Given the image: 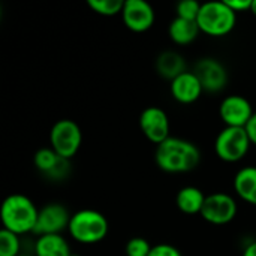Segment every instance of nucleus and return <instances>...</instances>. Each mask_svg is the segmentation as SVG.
<instances>
[{
	"instance_id": "f257e3e1",
	"label": "nucleus",
	"mask_w": 256,
	"mask_h": 256,
	"mask_svg": "<svg viewBox=\"0 0 256 256\" xmlns=\"http://www.w3.org/2000/svg\"><path fill=\"white\" fill-rule=\"evenodd\" d=\"M154 160L156 165L165 172L183 174L194 171L198 166L201 160V152L192 141L170 136L156 146Z\"/></svg>"
},
{
	"instance_id": "f03ea898",
	"label": "nucleus",
	"mask_w": 256,
	"mask_h": 256,
	"mask_svg": "<svg viewBox=\"0 0 256 256\" xmlns=\"http://www.w3.org/2000/svg\"><path fill=\"white\" fill-rule=\"evenodd\" d=\"M39 216V208L34 202L21 194H12L4 198L0 210L3 228L21 236L33 232Z\"/></svg>"
},
{
	"instance_id": "7ed1b4c3",
	"label": "nucleus",
	"mask_w": 256,
	"mask_h": 256,
	"mask_svg": "<svg viewBox=\"0 0 256 256\" xmlns=\"http://www.w3.org/2000/svg\"><path fill=\"white\" fill-rule=\"evenodd\" d=\"M68 231L75 242L81 244H94L106 237L110 224L102 213L86 208L72 214Z\"/></svg>"
},
{
	"instance_id": "20e7f679",
	"label": "nucleus",
	"mask_w": 256,
	"mask_h": 256,
	"mask_svg": "<svg viewBox=\"0 0 256 256\" xmlns=\"http://www.w3.org/2000/svg\"><path fill=\"white\" fill-rule=\"evenodd\" d=\"M237 21V12H234L225 0H212L201 4L196 22L200 30L210 36L228 34Z\"/></svg>"
},
{
	"instance_id": "39448f33",
	"label": "nucleus",
	"mask_w": 256,
	"mask_h": 256,
	"mask_svg": "<svg viewBox=\"0 0 256 256\" xmlns=\"http://www.w3.org/2000/svg\"><path fill=\"white\" fill-rule=\"evenodd\" d=\"M51 148L62 158L70 160L81 147L82 132L76 122L70 118H62L56 122L50 132Z\"/></svg>"
},
{
	"instance_id": "423d86ee",
	"label": "nucleus",
	"mask_w": 256,
	"mask_h": 256,
	"mask_svg": "<svg viewBox=\"0 0 256 256\" xmlns=\"http://www.w3.org/2000/svg\"><path fill=\"white\" fill-rule=\"evenodd\" d=\"M250 138L246 132V128H231L225 126L214 141L216 154L225 162H238L242 160L250 147Z\"/></svg>"
},
{
	"instance_id": "0eeeda50",
	"label": "nucleus",
	"mask_w": 256,
	"mask_h": 256,
	"mask_svg": "<svg viewBox=\"0 0 256 256\" xmlns=\"http://www.w3.org/2000/svg\"><path fill=\"white\" fill-rule=\"evenodd\" d=\"M201 216L208 224L226 225L237 216V202L231 195L224 192L207 195L204 207L201 210Z\"/></svg>"
},
{
	"instance_id": "6e6552de",
	"label": "nucleus",
	"mask_w": 256,
	"mask_h": 256,
	"mask_svg": "<svg viewBox=\"0 0 256 256\" xmlns=\"http://www.w3.org/2000/svg\"><path fill=\"white\" fill-rule=\"evenodd\" d=\"M70 214L68 208L60 202H50L39 210L38 222L34 226V234L50 236V234H62L63 230L69 228Z\"/></svg>"
},
{
	"instance_id": "1a4fd4ad",
	"label": "nucleus",
	"mask_w": 256,
	"mask_h": 256,
	"mask_svg": "<svg viewBox=\"0 0 256 256\" xmlns=\"http://www.w3.org/2000/svg\"><path fill=\"white\" fill-rule=\"evenodd\" d=\"M255 110L250 100L240 94L226 96L219 106L220 118L226 126L231 128H246L249 120L252 118Z\"/></svg>"
},
{
	"instance_id": "9d476101",
	"label": "nucleus",
	"mask_w": 256,
	"mask_h": 256,
	"mask_svg": "<svg viewBox=\"0 0 256 256\" xmlns=\"http://www.w3.org/2000/svg\"><path fill=\"white\" fill-rule=\"evenodd\" d=\"M194 74L198 76L202 88L210 93L224 90L228 82V72L225 66L213 57L198 60L194 68Z\"/></svg>"
},
{
	"instance_id": "9b49d317",
	"label": "nucleus",
	"mask_w": 256,
	"mask_h": 256,
	"mask_svg": "<svg viewBox=\"0 0 256 256\" xmlns=\"http://www.w3.org/2000/svg\"><path fill=\"white\" fill-rule=\"evenodd\" d=\"M140 128L142 134L156 146L170 138L168 114L159 106H148L140 116Z\"/></svg>"
},
{
	"instance_id": "f8f14e48",
	"label": "nucleus",
	"mask_w": 256,
	"mask_h": 256,
	"mask_svg": "<svg viewBox=\"0 0 256 256\" xmlns=\"http://www.w3.org/2000/svg\"><path fill=\"white\" fill-rule=\"evenodd\" d=\"M122 16L129 30L146 32L153 26L156 12L153 6L146 0H124Z\"/></svg>"
},
{
	"instance_id": "ddd939ff",
	"label": "nucleus",
	"mask_w": 256,
	"mask_h": 256,
	"mask_svg": "<svg viewBox=\"0 0 256 256\" xmlns=\"http://www.w3.org/2000/svg\"><path fill=\"white\" fill-rule=\"evenodd\" d=\"M171 94L172 98L180 104H194L200 99L204 88L198 80V76L194 72H183L177 78L171 81Z\"/></svg>"
},
{
	"instance_id": "4468645a",
	"label": "nucleus",
	"mask_w": 256,
	"mask_h": 256,
	"mask_svg": "<svg viewBox=\"0 0 256 256\" xmlns=\"http://www.w3.org/2000/svg\"><path fill=\"white\" fill-rule=\"evenodd\" d=\"M33 160L36 168L51 178H63L69 171V160L58 156L52 148H39Z\"/></svg>"
},
{
	"instance_id": "2eb2a0df",
	"label": "nucleus",
	"mask_w": 256,
	"mask_h": 256,
	"mask_svg": "<svg viewBox=\"0 0 256 256\" xmlns=\"http://www.w3.org/2000/svg\"><path fill=\"white\" fill-rule=\"evenodd\" d=\"M234 190L243 201L256 206V166H244L236 174Z\"/></svg>"
},
{
	"instance_id": "dca6fc26",
	"label": "nucleus",
	"mask_w": 256,
	"mask_h": 256,
	"mask_svg": "<svg viewBox=\"0 0 256 256\" xmlns=\"http://www.w3.org/2000/svg\"><path fill=\"white\" fill-rule=\"evenodd\" d=\"M206 198H207V195H204V192L200 188L186 186L177 192L176 204L186 214H196V213L201 214Z\"/></svg>"
},
{
	"instance_id": "f3484780",
	"label": "nucleus",
	"mask_w": 256,
	"mask_h": 256,
	"mask_svg": "<svg viewBox=\"0 0 256 256\" xmlns=\"http://www.w3.org/2000/svg\"><path fill=\"white\" fill-rule=\"evenodd\" d=\"M168 32H170V38L177 45H188L196 39L201 30H200L196 20H186V18L176 16L171 21Z\"/></svg>"
},
{
	"instance_id": "a211bd4d",
	"label": "nucleus",
	"mask_w": 256,
	"mask_h": 256,
	"mask_svg": "<svg viewBox=\"0 0 256 256\" xmlns=\"http://www.w3.org/2000/svg\"><path fill=\"white\" fill-rule=\"evenodd\" d=\"M36 256H70V248L62 234L40 236L34 244Z\"/></svg>"
},
{
	"instance_id": "6ab92c4d",
	"label": "nucleus",
	"mask_w": 256,
	"mask_h": 256,
	"mask_svg": "<svg viewBox=\"0 0 256 256\" xmlns=\"http://www.w3.org/2000/svg\"><path fill=\"white\" fill-rule=\"evenodd\" d=\"M156 69L160 76L172 81L174 78L186 72L184 58L176 51H164L156 60Z\"/></svg>"
},
{
	"instance_id": "aec40b11",
	"label": "nucleus",
	"mask_w": 256,
	"mask_h": 256,
	"mask_svg": "<svg viewBox=\"0 0 256 256\" xmlns=\"http://www.w3.org/2000/svg\"><path fill=\"white\" fill-rule=\"evenodd\" d=\"M87 4L99 15L112 16V15L122 14L124 0H88Z\"/></svg>"
},
{
	"instance_id": "412c9836",
	"label": "nucleus",
	"mask_w": 256,
	"mask_h": 256,
	"mask_svg": "<svg viewBox=\"0 0 256 256\" xmlns=\"http://www.w3.org/2000/svg\"><path fill=\"white\" fill-rule=\"evenodd\" d=\"M20 240L18 236L2 230L0 231V256H20Z\"/></svg>"
},
{
	"instance_id": "4be33fe9",
	"label": "nucleus",
	"mask_w": 256,
	"mask_h": 256,
	"mask_svg": "<svg viewBox=\"0 0 256 256\" xmlns=\"http://www.w3.org/2000/svg\"><path fill=\"white\" fill-rule=\"evenodd\" d=\"M152 248L153 246H150V243L146 238L134 237L126 243L124 252L126 256H148L152 252Z\"/></svg>"
},
{
	"instance_id": "5701e85b",
	"label": "nucleus",
	"mask_w": 256,
	"mask_h": 256,
	"mask_svg": "<svg viewBox=\"0 0 256 256\" xmlns=\"http://www.w3.org/2000/svg\"><path fill=\"white\" fill-rule=\"evenodd\" d=\"M201 4L196 0H183L180 3H177L176 10H177V16L180 18H186V20H196L198 14L201 10Z\"/></svg>"
},
{
	"instance_id": "b1692460",
	"label": "nucleus",
	"mask_w": 256,
	"mask_h": 256,
	"mask_svg": "<svg viewBox=\"0 0 256 256\" xmlns=\"http://www.w3.org/2000/svg\"><path fill=\"white\" fill-rule=\"evenodd\" d=\"M148 256H183L182 252L172 246V244H166V243H160L152 248V252Z\"/></svg>"
},
{
	"instance_id": "393cba45",
	"label": "nucleus",
	"mask_w": 256,
	"mask_h": 256,
	"mask_svg": "<svg viewBox=\"0 0 256 256\" xmlns=\"http://www.w3.org/2000/svg\"><path fill=\"white\" fill-rule=\"evenodd\" d=\"M226 4L234 10V12H240V10H248L252 8V2L254 0H225Z\"/></svg>"
},
{
	"instance_id": "a878e982",
	"label": "nucleus",
	"mask_w": 256,
	"mask_h": 256,
	"mask_svg": "<svg viewBox=\"0 0 256 256\" xmlns=\"http://www.w3.org/2000/svg\"><path fill=\"white\" fill-rule=\"evenodd\" d=\"M246 132L250 138V142L256 146V111L254 112L252 118L249 120V123L246 124Z\"/></svg>"
},
{
	"instance_id": "bb28decb",
	"label": "nucleus",
	"mask_w": 256,
	"mask_h": 256,
	"mask_svg": "<svg viewBox=\"0 0 256 256\" xmlns=\"http://www.w3.org/2000/svg\"><path fill=\"white\" fill-rule=\"evenodd\" d=\"M243 256H256V240L252 242L243 252Z\"/></svg>"
},
{
	"instance_id": "cd10ccee",
	"label": "nucleus",
	"mask_w": 256,
	"mask_h": 256,
	"mask_svg": "<svg viewBox=\"0 0 256 256\" xmlns=\"http://www.w3.org/2000/svg\"><path fill=\"white\" fill-rule=\"evenodd\" d=\"M250 10H252V14H254V15H256V0L252 2V8H250Z\"/></svg>"
},
{
	"instance_id": "c85d7f7f",
	"label": "nucleus",
	"mask_w": 256,
	"mask_h": 256,
	"mask_svg": "<svg viewBox=\"0 0 256 256\" xmlns=\"http://www.w3.org/2000/svg\"><path fill=\"white\" fill-rule=\"evenodd\" d=\"M70 256H81V255H76V254H72V255Z\"/></svg>"
},
{
	"instance_id": "c756f323",
	"label": "nucleus",
	"mask_w": 256,
	"mask_h": 256,
	"mask_svg": "<svg viewBox=\"0 0 256 256\" xmlns=\"http://www.w3.org/2000/svg\"><path fill=\"white\" fill-rule=\"evenodd\" d=\"M20 256H30V255H20Z\"/></svg>"
}]
</instances>
